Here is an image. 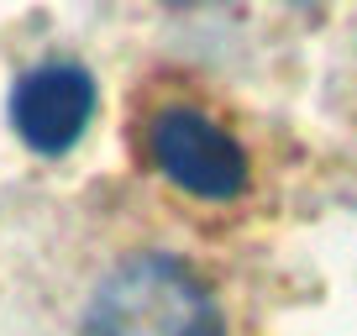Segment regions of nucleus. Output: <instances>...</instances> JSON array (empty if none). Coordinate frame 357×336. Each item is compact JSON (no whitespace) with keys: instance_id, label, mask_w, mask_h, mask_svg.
Segmentation results:
<instances>
[{"instance_id":"nucleus-2","label":"nucleus","mask_w":357,"mask_h":336,"mask_svg":"<svg viewBox=\"0 0 357 336\" xmlns=\"http://www.w3.org/2000/svg\"><path fill=\"white\" fill-rule=\"evenodd\" d=\"M147 153H153L158 174H163L168 184H178L190 200L226 205L252 179L247 147L236 142L221 121L195 111V105H168V111H158L153 126H147Z\"/></svg>"},{"instance_id":"nucleus-3","label":"nucleus","mask_w":357,"mask_h":336,"mask_svg":"<svg viewBox=\"0 0 357 336\" xmlns=\"http://www.w3.org/2000/svg\"><path fill=\"white\" fill-rule=\"evenodd\" d=\"M95 74L84 63H37L11 84V132L32 147L37 158H63L95 121Z\"/></svg>"},{"instance_id":"nucleus-1","label":"nucleus","mask_w":357,"mask_h":336,"mask_svg":"<svg viewBox=\"0 0 357 336\" xmlns=\"http://www.w3.org/2000/svg\"><path fill=\"white\" fill-rule=\"evenodd\" d=\"M74 336H226L211 284L174 252H132L89 294Z\"/></svg>"}]
</instances>
